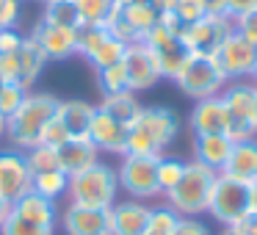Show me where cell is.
Returning a JSON list of instances; mask_svg holds the SVG:
<instances>
[{
    "label": "cell",
    "mask_w": 257,
    "mask_h": 235,
    "mask_svg": "<svg viewBox=\"0 0 257 235\" xmlns=\"http://www.w3.org/2000/svg\"><path fill=\"white\" fill-rule=\"evenodd\" d=\"M180 133V119L169 105H144L136 122L130 125L124 155L161 158L174 144Z\"/></svg>",
    "instance_id": "6da1fadb"
},
{
    "label": "cell",
    "mask_w": 257,
    "mask_h": 235,
    "mask_svg": "<svg viewBox=\"0 0 257 235\" xmlns=\"http://www.w3.org/2000/svg\"><path fill=\"white\" fill-rule=\"evenodd\" d=\"M58 111V97L50 91H34L31 89L25 94L23 105L6 119V139L12 141L14 150L28 152L34 147L42 144L47 125L56 119Z\"/></svg>",
    "instance_id": "7a4b0ae2"
},
{
    "label": "cell",
    "mask_w": 257,
    "mask_h": 235,
    "mask_svg": "<svg viewBox=\"0 0 257 235\" xmlns=\"http://www.w3.org/2000/svg\"><path fill=\"white\" fill-rule=\"evenodd\" d=\"M216 177H218V172H213L205 163L185 161V172L180 177V183L172 191L163 194L166 196V205L177 216H202V213H207Z\"/></svg>",
    "instance_id": "3957f363"
},
{
    "label": "cell",
    "mask_w": 257,
    "mask_h": 235,
    "mask_svg": "<svg viewBox=\"0 0 257 235\" xmlns=\"http://www.w3.org/2000/svg\"><path fill=\"white\" fill-rule=\"evenodd\" d=\"M119 194L122 191H119L116 169L111 163H102V161H97L94 166L72 174L69 177V188H67V199L72 205L100 207V210H108V207L116 205Z\"/></svg>",
    "instance_id": "277c9868"
},
{
    "label": "cell",
    "mask_w": 257,
    "mask_h": 235,
    "mask_svg": "<svg viewBox=\"0 0 257 235\" xmlns=\"http://www.w3.org/2000/svg\"><path fill=\"white\" fill-rule=\"evenodd\" d=\"M221 102L227 113V139L246 141L257 139V83L251 78L229 80L221 89Z\"/></svg>",
    "instance_id": "5b68a950"
},
{
    "label": "cell",
    "mask_w": 257,
    "mask_h": 235,
    "mask_svg": "<svg viewBox=\"0 0 257 235\" xmlns=\"http://www.w3.org/2000/svg\"><path fill=\"white\" fill-rule=\"evenodd\" d=\"M174 83L185 97L199 102L207 97H218L221 89L227 86V80H224L218 64L213 61V56H191L185 67L180 69V75L174 78Z\"/></svg>",
    "instance_id": "8992f818"
},
{
    "label": "cell",
    "mask_w": 257,
    "mask_h": 235,
    "mask_svg": "<svg viewBox=\"0 0 257 235\" xmlns=\"http://www.w3.org/2000/svg\"><path fill=\"white\" fill-rule=\"evenodd\" d=\"M155 169H158V158L122 155V161L116 166L119 191L127 194V199H141V202H150L155 196H161Z\"/></svg>",
    "instance_id": "52a82bcc"
},
{
    "label": "cell",
    "mask_w": 257,
    "mask_h": 235,
    "mask_svg": "<svg viewBox=\"0 0 257 235\" xmlns=\"http://www.w3.org/2000/svg\"><path fill=\"white\" fill-rule=\"evenodd\" d=\"M207 213H210L221 227H232V224H238L246 213H251V207H249V185L235 183V180L218 174L216 185H213V194H210Z\"/></svg>",
    "instance_id": "ba28073f"
},
{
    "label": "cell",
    "mask_w": 257,
    "mask_h": 235,
    "mask_svg": "<svg viewBox=\"0 0 257 235\" xmlns=\"http://www.w3.org/2000/svg\"><path fill=\"white\" fill-rule=\"evenodd\" d=\"M235 34V20L227 14H205L202 20L183 28V45L191 56H213L227 36Z\"/></svg>",
    "instance_id": "9c48e42d"
},
{
    "label": "cell",
    "mask_w": 257,
    "mask_h": 235,
    "mask_svg": "<svg viewBox=\"0 0 257 235\" xmlns=\"http://www.w3.org/2000/svg\"><path fill=\"white\" fill-rule=\"evenodd\" d=\"M144 45L150 47V53L155 56L161 75L169 80H174L180 75V69L185 67V61L191 58L188 47L183 45V36L166 31L161 23H155V28H150V34L144 36Z\"/></svg>",
    "instance_id": "30bf717a"
},
{
    "label": "cell",
    "mask_w": 257,
    "mask_h": 235,
    "mask_svg": "<svg viewBox=\"0 0 257 235\" xmlns=\"http://www.w3.org/2000/svg\"><path fill=\"white\" fill-rule=\"evenodd\" d=\"M155 23H158V14L144 3H139V6H116L105 23V31L122 45H136V42H144V36L150 34V28H155Z\"/></svg>",
    "instance_id": "8fae6325"
},
{
    "label": "cell",
    "mask_w": 257,
    "mask_h": 235,
    "mask_svg": "<svg viewBox=\"0 0 257 235\" xmlns=\"http://www.w3.org/2000/svg\"><path fill=\"white\" fill-rule=\"evenodd\" d=\"M254 56H257V47L249 45L240 34H232L221 42L216 53H213V61L218 64L224 80H246L251 78L254 72Z\"/></svg>",
    "instance_id": "7c38bea8"
},
{
    "label": "cell",
    "mask_w": 257,
    "mask_h": 235,
    "mask_svg": "<svg viewBox=\"0 0 257 235\" xmlns=\"http://www.w3.org/2000/svg\"><path fill=\"white\" fill-rule=\"evenodd\" d=\"M122 67H124V78H127V91H133V94L150 91L155 83L163 80L161 67H158L155 56L150 53V47H147L144 42L127 45L124 58H122Z\"/></svg>",
    "instance_id": "4fadbf2b"
},
{
    "label": "cell",
    "mask_w": 257,
    "mask_h": 235,
    "mask_svg": "<svg viewBox=\"0 0 257 235\" xmlns=\"http://www.w3.org/2000/svg\"><path fill=\"white\" fill-rule=\"evenodd\" d=\"M31 191V169L25 163V152L0 150V199L14 205L20 196Z\"/></svg>",
    "instance_id": "5bb4252c"
},
{
    "label": "cell",
    "mask_w": 257,
    "mask_h": 235,
    "mask_svg": "<svg viewBox=\"0 0 257 235\" xmlns=\"http://www.w3.org/2000/svg\"><path fill=\"white\" fill-rule=\"evenodd\" d=\"M64 235H111V207H83L69 202L64 213H58Z\"/></svg>",
    "instance_id": "9a60e30c"
},
{
    "label": "cell",
    "mask_w": 257,
    "mask_h": 235,
    "mask_svg": "<svg viewBox=\"0 0 257 235\" xmlns=\"http://www.w3.org/2000/svg\"><path fill=\"white\" fill-rule=\"evenodd\" d=\"M152 205L141 199H116L111 207V235H144L150 227Z\"/></svg>",
    "instance_id": "2e32d148"
},
{
    "label": "cell",
    "mask_w": 257,
    "mask_h": 235,
    "mask_svg": "<svg viewBox=\"0 0 257 235\" xmlns=\"http://www.w3.org/2000/svg\"><path fill=\"white\" fill-rule=\"evenodd\" d=\"M31 36L39 42L47 61H67V58L78 56V31L75 28H56V25H47L39 20Z\"/></svg>",
    "instance_id": "e0dca14e"
},
{
    "label": "cell",
    "mask_w": 257,
    "mask_h": 235,
    "mask_svg": "<svg viewBox=\"0 0 257 235\" xmlns=\"http://www.w3.org/2000/svg\"><path fill=\"white\" fill-rule=\"evenodd\" d=\"M127 133L130 128H124V125H119L116 119H111L108 113H102L100 108H97L94 119H91V128H89V141L102 152H108V155H124V147H127Z\"/></svg>",
    "instance_id": "ac0fdd59"
},
{
    "label": "cell",
    "mask_w": 257,
    "mask_h": 235,
    "mask_svg": "<svg viewBox=\"0 0 257 235\" xmlns=\"http://www.w3.org/2000/svg\"><path fill=\"white\" fill-rule=\"evenodd\" d=\"M218 174L243 185L257 183V139L232 141V152H229L227 163H224V169Z\"/></svg>",
    "instance_id": "d6986e66"
},
{
    "label": "cell",
    "mask_w": 257,
    "mask_h": 235,
    "mask_svg": "<svg viewBox=\"0 0 257 235\" xmlns=\"http://www.w3.org/2000/svg\"><path fill=\"white\" fill-rule=\"evenodd\" d=\"M191 133L194 136H221L227 133V113H224L221 97H207L191 108Z\"/></svg>",
    "instance_id": "ffe728a7"
},
{
    "label": "cell",
    "mask_w": 257,
    "mask_h": 235,
    "mask_svg": "<svg viewBox=\"0 0 257 235\" xmlns=\"http://www.w3.org/2000/svg\"><path fill=\"white\" fill-rule=\"evenodd\" d=\"M97 113V105L89 100H58L56 119L64 125L69 139H89L91 119Z\"/></svg>",
    "instance_id": "44dd1931"
},
{
    "label": "cell",
    "mask_w": 257,
    "mask_h": 235,
    "mask_svg": "<svg viewBox=\"0 0 257 235\" xmlns=\"http://www.w3.org/2000/svg\"><path fill=\"white\" fill-rule=\"evenodd\" d=\"M56 155H58V169L67 172L69 177L78 174V172H83V169H89V166H94V163L100 161V150H97L89 139L64 141V144L56 150Z\"/></svg>",
    "instance_id": "7402d4cb"
},
{
    "label": "cell",
    "mask_w": 257,
    "mask_h": 235,
    "mask_svg": "<svg viewBox=\"0 0 257 235\" xmlns=\"http://www.w3.org/2000/svg\"><path fill=\"white\" fill-rule=\"evenodd\" d=\"M17 67H20V72H17V83L23 86V89H34V83L39 80V75L45 72V67H47V56H45V50L39 47V42L34 39V36H23V45H20V50H17Z\"/></svg>",
    "instance_id": "603a6c76"
},
{
    "label": "cell",
    "mask_w": 257,
    "mask_h": 235,
    "mask_svg": "<svg viewBox=\"0 0 257 235\" xmlns=\"http://www.w3.org/2000/svg\"><path fill=\"white\" fill-rule=\"evenodd\" d=\"M9 210H12L14 216L25 218V221L42 224V227H56L58 224V205L53 199L39 196L36 191H28L25 196H20Z\"/></svg>",
    "instance_id": "cb8c5ba5"
},
{
    "label": "cell",
    "mask_w": 257,
    "mask_h": 235,
    "mask_svg": "<svg viewBox=\"0 0 257 235\" xmlns=\"http://www.w3.org/2000/svg\"><path fill=\"white\" fill-rule=\"evenodd\" d=\"M232 152V141L227 136H194V161L210 166L213 172H221Z\"/></svg>",
    "instance_id": "d4e9b609"
},
{
    "label": "cell",
    "mask_w": 257,
    "mask_h": 235,
    "mask_svg": "<svg viewBox=\"0 0 257 235\" xmlns=\"http://www.w3.org/2000/svg\"><path fill=\"white\" fill-rule=\"evenodd\" d=\"M100 108L102 113H108L111 119H116L119 125H124V128H130V125L136 122V116L141 113V102L139 97L133 94V91H119V94H108L100 100Z\"/></svg>",
    "instance_id": "484cf974"
},
{
    "label": "cell",
    "mask_w": 257,
    "mask_h": 235,
    "mask_svg": "<svg viewBox=\"0 0 257 235\" xmlns=\"http://www.w3.org/2000/svg\"><path fill=\"white\" fill-rule=\"evenodd\" d=\"M45 12H42V23L56 25V28H80V14L75 0H45L42 3Z\"/></svg>",
    "instance_id": "4316f807"
},
{
    "label": "cell",
    "mask_w": 257,
    "mask_h": 235,
    "mask_svg": "<svg viewBox=\"0 0 257 235\" xmlns=\"http://www.w3.org/2000/svg\"><path fill=\"white\" fill-rule=\"evenodd\" d=\"M67 188H69V174L61 172V169L42 172V174H34V177H31V191H36L39 196L53 199V202L67 196Z\"/></svg>",
    "instance_id": "83f0119b"
},
{
    "label": "cell",
    "mask_w": 257,
    "mask_h": 235,
    "mask_svg": "<svg viewBox=\"0 0 257 235\" xmlns=\"http://www.w3.org/2000/svg\"><path fill=\"white\" fill-rule=\"evenodd\" d=\"M124 50H127V45H122V42L113 39L111 34H105L100 39V45L86 56V61L94 67V72H100V69H108V67H113V64H122Z\"/></svg>",
    "instance_id": "f1b7e54d"
},
{
    "label": "cell",
    "mask_w": 257,
    "mask_h": 235,
    "mask_svg": "<svg viewBox=\"0 0 257 235\" xmlns=\"http://www.w3.org/2000/svg\"><path fill=\"white\" fill-rule=\"evenodd\" d=\"M80 14V25H100L105 28L108 17L116 9V0H75Z\"/></svg>",
    "instance_id": "f546056e"
},
{
    "label": "cell",
    "mask_w": 257,
    "mask_h": 235,
    "mask_svg": "<svg viewBox=\"0 0 257 235\" xmlns=\"http://www.w3.org/2000/svg\"><path fill=\"white\" fill-rule=\"evenodd\" d=\"M185 172V161H180V158L174 155H161L158 158V188H161V196L166 194V191H172L174 185L180 183V177H183Z\"/></svg>",
    "instance_id": "4dcf8cb0"
},
{
    "label": "cell",
    "mask_w": 257,
    "mask_h": 235,
    "mask_svg": "<svg viewBox=\"0 0 257 235\" xmlns=\"http://www.w3.org/2000/svg\"><path fill=\"white\" fill-rule=\"evenodd\" d=\"M97 89H100L102 97L127 91V78H124L122 64H113V67H108V69H100V72H97Z\"/></svg>",
    "instance_id": "1f68e13d"
},
{
    "label": "cell",
    "mask_w": 257,
    "mask_h": 235,
    "mask_svg": "<svg viewBox=\"0 0 257 235\" xmlns=\"http://www.w3.org/2000/svg\"><path fill=\"white\" fill-rule=\"evenodd\" d=\"M25 163H28L31 177H34V174H42V172H53V169H58V155H56V150H53V147L39 144V147H34V150L25 152Z\"/></svg>",
    "instance_id": "d6a6232c"
},
{
    "label": "cell",
    "mask_w": 257,
    "mask_h": 235,
    "mask_svg": "<svg viewBox=\"0 0 257 235\" xmlns=\"http://www.w3.org/2000/svg\"><path fill=\"white\" fill-rule=\"evenodd\" d=\"M0 235H56V227H42V224L25 221L9 210L6 221L0 224Z\"/></svg>",
    "instance_id": "836d02e7"
},
{
    "label": "cell",
    "mask_w": 257,
    "mask_h": 235,
    "mask_svg": "<svg viewBox=\"0 0 257 235\" xmlns=\"http://www.w3.org/2000/svg\"><path fill=\"white\" fill-rule=\"evenodd\" d=\"M25 94H28V89H23L20 83H0V113L9 119L23 105Z\"/></svg>",
    "instance_id": "e575fe53"
},
{
    "label": "cell",
    "mask_w": 257,
    "mask_h": 235,
    "mask_svg": "<svg viewBox=\"0 0 257 235\" xmlns=\"http://www.w3.org/2000/svg\"><path fill=\"white\" fill-rule=\"evenodd\" d=\"M172 12L183 25H191V23H196V20L205 17L207 9H205V0H174Z\"/></svg>",
    "instance_id": "d590c367"
},
{
    "label": "cell",
    "mask_w": 257,
    "mask_h": 235,
    "mask_svg": "<svg viewBox=\"0 0 257 235\" xmlns=\"http://www.w3.org/2000/svg\"><path fill=\"white\" fill-rule=\"evenodd\" d=\"M23 20V0H0V31H14Z\"/></svg>",
    "instance_id": "8d00e7d4"
},
{
    "label": "cell",
    "mask_w": 257,
    "mask_h": 235,
    "mask_svg": "<svg viewBox=\"0 0 257 235\" xmlns=\"http://www.w3.org/2000/svg\"><path fill=\"white\" fill-rule=\"evenodd\" d=\"M235 34H240L246 42H249V45L257 47V9L235 20Z\"/></svg>",
    "instance_id": "74e56055"
},
{
    "label": "cell",
    "mask_w": 257,
    "mask_h": 235,
    "mask_svg": "<svg viewBox=\"0 0 257 235\" xmlns=\"http://www.w3.org/2000/svg\"><path fill=\"white\" fill-rule=\"evenodd\" d=\"M174 235H213V232L199 216H180V224L174 229Z\"/></svg>",
    "instance_id": "f35d334b"
},
{
    "label": "cell",
    "mask_w": 257,
    "mask_h": 235,
    "mask_svg": "<svg viewBox=\"0 0 257 235\" xmlns=\"http://www.w3.org/2000/svg\"><path fill=\"white\" fill-rule=\"evenodd\" d=\"M64 141H69V133L64 130V125L58 122V119H53V122L47 125L45 136H42V144H45V147H53V150H58Z\"/></svg>",
    "instance_id": "ab89813d"
},
{
    "label": "cell",
    "mask_w": 257,
    "mask_h": 235,
    "mask_svg": "<svg viewBox=\"0 0 257 235\" xmlns=\"http://www.w3.org/2000/svg\"><path fill=\"white\" fill-rule=\"evenodd\" d=\"M254 9H257V0H227L224 14H227L229 20H238V17H243V14L254 12Z\"/></svg>",
    "instance_id": "60d3db41"
},
{
    "label": "cell",
    "mask_w": 257,
    "mask_h": 235,
    "mask_svg": "<svg viewBox=\"0 0 257 235\" xmlns=\"http://www.w3.org/2000/svg\"><path fill=\"white\" fill-rule=\"evenodd\" d=\"M23 45V34L17 28L14 31H0V53H17Z\"/></svg>",
    "instance_id": "b9f144b4"
},
{
    "label": "cell",
    "mask_w": 257,
    "mask_h": 235,
    "mask_svg": "<svg viewBox=\"0 0 257 235\" xmlns=\"http://www.w3.org/2000/svg\"><path fill=\"white\" fill-rule=\"evenodd\" d=\"M238 235H257V213H246L238 224H232Z\"/></svg>",
    "instance_id": "7bdbcfd3"
},
{
    "label": "cell",
    "mask_w": 257,
    "mask_h": 235,
    "mask_svg": "<svg viewBox=\"0 0 257 235\" xmlns=\"http://www.w3.org/2000/svg\"><path fill=\"white\" fill-rule=\"evenodd\" d=\"M144 6H150L155 14H166L174 9V0H144Z\"/></svg>",
    "instance_id": "ee69618b"
},
{
    "label": "cell",
    "mask_w": 257,
    "mask_h": 235,
    "mask_svg": "<svg viewBox=\"0 0 257 235\" xmlns=\"http://www.w3.org/2000/svg\"><path fill=\"white\" fill-rule=\"evenodd\" d=\"M224 6H227V0H205L207 14H224Z\"/></svg>",
    "instance_id": "f6af8a7d"
},
{
    "label": "cell",
    "mask_w": 257,
    "mask_h": 235,
    "mask_svg": "<svg viewBox=\"0 0 257 235\" xmlns=\"http://www.w3.org/2000/svg\"><path fill=\"white\" fill-rule=\"evenodd\" d=\"M249 207H251V213H257V183L249 185Z\"/></svg>",
    "instance_id": "bcb514c9"
},
{
    "label": "cell",
    "mask_w": 257,
    "mask_h": 235,
    "mask_svg": "<svg viewBox=\"0 0 257 235\" xmlns=\"http://www.w3.org/2000/svg\"><path fill=\"white\" fill-rule=\"evenodd\" d=\"M9 207H12L9 202H3V199H0V224L6 221V216H9Z\"/></svg>",
    "instance_id": "7dc6e473"
},
{
    "label": "cell",
    "mask_w": 257,
    "mask_h": 235,
    "mask_svg": "<svg viewBox=\"0 0 257 235\" xmlns=\"http://www.w3.org/2000/svg\"><path fill=\"white\" fill-rule=\"evenodd\" d=\"M144 0H116V6H139Z\"/></svg>",
    "instance_id": "c3c4849f"
},
{
    "label": "cell",
    "mask_w": 257,
    "mask_h": 235,
    "mask_svg": "<svg viewBox=\"0 0 257 235\" xmlns=\"http://www.w3.org/2000/svg\"><path fill=\"white\" fill-rule=\"evenodd\" d=\"M0 139H6V116L0 113Z\"/></svg>",
    "instance_id": "681fc988"
},
{
    "label": "cell",
    "mask_w": 257,
    "mask_h": 235,
    "mask_svg": "<svg viewBox=\"0 0 257 235\" xmlns=\"http://www.w3.org/2000/svg\"><path fill=\"white\" fill-rule=\"evenodd\" d=\"M218 235H238V232H235L232 227H224V229H221V232H218Z\"/></svg>",
    "instance_id": "f907efd6"
},
{
    "label": "cell",
    "mask_w": 257,
    "mask_h": 235,
    "mask_svg": "<svg viewBox=\"0 0 257 235\" xmlns=\"http://www.w3.org/2000/svg\"><path fill=\"white\" fill-rule=\"evenodd\" d=\"M251 80L257 83V56H254V72H251Z\"/></svg>",
    "instance_id": "816d5d0a"
},
{
    "label": "cell",
    "mask_w": 257,
    "mask_h": 235,
    "mask_svg": "<svg viewBox=\"0 0 257 235\" xmlns=\"http://www.w3.org/2000/svg\"><path fill=\"white\" fill-rule=\"evenodd\" d=\"M39 3H45V0H39Z\"/></svg>",
    "instance_id": "f5cc1de1"
},
{
    "label": "cell",
    "mask_w": 257,
    "mask_h": 235,
    "mask_svg": "<svg viewBox=\"0 0 257 235\" xmlns=\"http://www.w3.org/2000/svg\"><path fill=\"white\" fill-rule=\"evenodd\" d=\"M144 235H150V232H144Z\"/></svg>",
    "instance_id": "db71d44e"
},
{
    "label": "cell",
    "mask_w": 257,
    "mask_h": 235,
    "mask_svg": "<svg viewBox=\"0 0 257 235\" xmlns=\"http://www.w3.org/2000/svg\"><path fill=\"white\" fill-rule=\"evenodd\" d=\"M0 83H3V80H0Z\"/></svg>",
    "instance_id": "11a10c76"
}]
</instances>
